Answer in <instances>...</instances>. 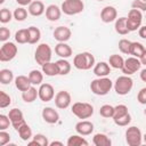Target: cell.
<instances>
[{
    "label": "cell",
    "mask_w": 146,
    "mask_h": 146,
    "mask_svg": "<svg viewBox=\"0 0 146 146\" xmlns=\"http://www.w3.org/2000/svg\"><path fill=\"white\" fill-rule=\"evenodd\" d=\"M113 83L114 82L107 76L97 78L90 82V90L92 94H95L97 96H105L113 88Z\"/></svg>",
    "instance_id": "1"
},
{
    "label": "cell",
    "mask_w": 146,
    "mask_h": 146,
    "mask_svg": "<svg viewBox=\"0 0 146 146\" xmlns=\"http://www.w3.org/2000/svg\"><path fill=\"white\" fill-rule=\"evenodd\" d=\"M96 64L95 57L91 52L83 51L74 56L73 58V66L81 71H88L91 67H94Z\"/></svg>",
    "instance_id": "2"
},
{
    "label": "cell",
    "mask_w": 146,
    "mask_h": 146,
    "mask_svg": "<svg viewBox=\"0 0 146 146\" xmlns=\"http://www.w3.org/2000/svg\"><path fill=\"white\" fill-rule=\"evenodd\" d=\"M71 112L81 120H87L94 114V106L86 102H76L72 105Z\"/></svg>",
    "instance_id": "3"
},
{
    "label": "cell",
    "mask_w": 146,
    "mask_h": 146,
    "mask_svg": "<svg viewBox=\"0 0 146 146\" xmlns=\"http://www.w3.org/2000/svg\"><path fill=\"white\" fill-rule=\"evenodd\" d=\"M133 87V81L130 78V75H121L119 78H116L115 82L113 83V88L115 90V92L120 96H125L128 95L131 89Z\"/></svg>",
    "instance_id": "4"
},
{
    "label": "cell",
    "mask_w": 146,
    "mask_h": 146,
    "mask_svg": "<svg viewBox=\"0 0 146 146\" xmlns=\"http://www.w3.org/2000/svg\"><path fill=\"white\" fill-rule=\"evenodd\" d=\"M52 50L48 43H40L36 46L35 52H34V60L40 66L44 65L46 63H49L51 60Z\"/></svg>",
    "instance_id": "5"
},
{
    "label": "cell",
    "mask_w": 146,
    "mask_h": 146,
    "mask_svg": "<svg viewBox=\"0 0 146 146\" xmlns=\"http://www.w3.org/2000/svg\"><path fill=\"white\" fill-rule=\"evenodd\" d=\"M62 13L68 16L78 15L83 11L84 9V3L82 0H64L62 6H60Z\"/></svg>",
    "instance_id": "6"
},
{
    "label": "cell",
    "mask_w": 146,
    "mask_h": 146,
    "mask_svg": "<svg viewBox=\"0 0 146 146\" xmlns=\"http://www.w3.org/2000/svg\"><path fill=\"white\" fill-rule=\"evenodd\" d=\"M125 141L129 146H140L143 144V133L136 125L128 127L125 130Z\"/></svg>",
    "instance_id": "7"
},
{
    "label": "cell",
    "mask_w": 146,
    "mask_h": 146,
    "mask_svg": "<svg viewBox=\"0 0 146 146\" xmlns=\"http://www.w3.org/2000/svg\"><path fill=\"white\" fill-rule=\"evenodd\" d=\"M141 22H143L141 11L138 9H133V8L130 9V11L128 13V17H127V27L129 32L139 30V27L141 26Z\"/></svg>",
    "instance_id": "8"
},
{
    "label": "cell",
    "mask_w": 146,
    "mask_h": 146,
    "mask_svg": "<svg viewBox=\"0 0 146 146\" xmlns=\"http://www.w3.org/2000/svg\"><path fill=\"white\" fill-rule=\"evenodd\" d=\"M17 51H18V48L14 42H10V41L3 42V44L0 48V60L10 62L16 57Z\"/></svg>",
    "instance_id": "9"
},
{
    "label": "cell",
    "mask_w": 146,
    "mask_h": 146,
    "mask_svg": "<svg viewBox=\"0 0 146 146\" xmlns=\"http://www.w3.org/2000/svg\"><path fill=\"white\" fill-rule=\"evenodd\" d=\"M140 67H141L140 59L131 56V57H128L127 59H124V64H123V67L121 68V71L124 75H132L136 72H138L140 70Z\"/></svg>",
    "instance_id": "10"
},
{
    "label": "cell",
    "mask_w": 146,
    "mask_h": 146,
    "mask_svg": "<svg viewBox=\"0 0 146 146\" xmlns=\"http://www.w3.org/2000/svg\"><path fill=\"white\" fill-rule=\"evenodd\" d=\"M55 105L59 110H65L67 108L71 103H72V97L71 94L66 90H60L55 95Z\"/></svg>",
    "instance_id": "11"
},
{
    "label": "cell",
    "mask_w": 146,
    "mask_h": 146,
    "mask_svg": "<svg viewBox=\"0 0 146 146\" xmlns=\"http://www.w3.org/2000/svg\"><path fill=\"white\" fill-rule=\"evenodd\" d=\"M38 91L39 98L43 103H48L55 98V89L50 83H41Z\"/></svg>",
    "instance_id": "12"
},
{
    "label": "cell",
    "mask_w": 146,
    "mask_h": 146,
    "mask_svg": "<svg viewBox=\"0 0 146 146\" xmlns=\"http://www.w3.org/2000/svg\"><path fill=\"white\" fill-rule=\"evenodd\" d=\"M8 116H9V119H10V122H11L13 128H14L16 131H17L24 123H26V122H25V119H24L23 112H22L21 110H18V108H11V110L9 111Z\"/></svg>",
    "instance_id": "13"
},
{
    "label": "cell",
    "mask_w": 146,
    "mask_h": 146,
    "mask_svg": "<svg viewBox=\"0 0 146 146\" xmlns=\"http://www.w3.org/2000/svg\"><path fill=\"white\" fill-rule=\"evenodd\" d=\"M117 18V10L113 6H105L100 11V19L104 23H112L115 22Z\"/></svg>",
    "instance_id": "14"
},
{
    "label": "cell",
    "mask_w": 146,
    "mask_h": 146,
    "mask_svg": "<svg viewBox=\"0 0 146 146\" xmlns=\"http://www.w3.org/2000/svg\"><path fill=\"white\" fill-rule=\"evenodd\" d=\"M54 39L58 42H66L71 39L72 36V31L67 26H57L54 30Z\"/></svg>",
    "instance_id": "15"
},
{
    "label": "cell",
    "mask_w": 146,
    "mask_h": 146,
    "mask_svg": "<svg viewBox=\"0 0 146 146\" xmlns=\"http://www.w3.org/2000/svg\"><path fill=\"white\" fill-rule=\"evenodd\" d=\"M74 129H75L76 133H79L81 136H89L94 132L95 127H94L92 122H90L88 120H81L75 124Z\"/></svg>",
    "instance_id": "16"
},
{
    "label": "cell",
    "mask_w": 146,
    "mask_h": 146,
    "mask_svg": "<svg viewBox=\"0 0 146 146\" xmlns=\"http://www.w3.org/2000/svg\"><path fill=\"white\" fill-rule=\"evenodd\" d=\"M41 115H42L43 121L49 124H55L59 121V114L52 107H44L41 112Z\"/></svg>",
    "instance_id": "17"
},
{
    "label": "cell",
    "mask_w": 146,
    "mask_h": 146,
    "mask_svg": "<svg viewBox=\"0 0 146 146\" xmlns=\"http://www.w3.org/2000/svg\"><path fill=\"white\" fill-rule=\"evenodd\" d=\"M29 14L34 16V17H39L41 16L43 13H46V8H44V5L42 1L40 0H33L30 5H29Z\"/></svg>",
    "instance_id": "18"
},
{
    "label": "cell",
    "mask_w": 146,
    "mask_h": 146,
    "mask_svg": "<svg viewBox=\"0 0 146 146\" xmlns=\"http://www.w3.org/2000/svg\"><path fill=\"white\" fill-rule=\"evenodd\" d=\"M62 16V9L57 5H49L46 8V18L50 22H57Z\"/></svg>",
    "instance_id": "19"
},
{
    "label": "cell",
    "mask_w": 146,
    "mask_h": 146,
    "mask_svg": "<svg viewBox=\"0 0 146 146\" xmlns=\"http://www.w3.org/2000/svg\"><path fill=\"white\" fill-rule=\"evenodd\" d=\"M111 73V66L108 63L106 62H99L96 63L94 66V74L97 78H103V76H107Z\"/></svg>",
    "instance_id": "20"
},
{
    "label": "cell",
    "mask_w": 146,
    "mask_h": 146,
    "mask_svg": "<svg viewBox=\"0 0 146 146\" xmlns=\"http://www.w3.org/2000/svg\"><path fill=\"white\" fill-rule=\"evenodd\" d=\"M55 52L60 58H68L72 56V48L66 42H58L55 46Z\"/></svg>",
    "instance_id": "21"
},
{
    "label": "cell",
    "mask_w": 146,
    "mask_h": 146,
    "mask_svg": "<svg viewBox=\"0 0 146 146\" xmlns=\"http://www.w3.org/2000/svg\"><path fill=\"white\" fill-rule=\"evenodd\" d=\"M15 87L19 90V91H25V90H27L31 86H32V83H31V81H30V79H29V76H26V75H18V76H16L15 78Z\"/></svg>",
    "instance_id": "22"
},
{
    "label": "cell",
    "mask_w": 146,
    "mask_h": 146,
    "mask_svg": "<svg viewBox=\"0 0 146 146\" xmlns=\"http://www.w3.org/2000/svg\"><path fill=\"white\" fill-rule=\"evenodd\" d=\"M39 97V91L35 88V86H31L27 90L22 92V99L25 103H33Z\"/></svg>",
    "instance_id": "23"
},
{
    "label": "cell",
    "mask_w": 146,
    "mask_h": 146,
    "mask_svg": "<svg viewBox=\"0 0 146 146\" xmlns=\"http://www.w3.org/2000/svg\"><path fill=\"white\" fill-rule=\"evenodd\" d=\"M92 144L95 146H111L112 140L107 135L98 132L92 137Z\"/></svg>",
    "instance_id": "24"
},
{
    "label": "cell",
    "mask_w": 146,
    "mask_h": 146,
    "mask_svg": "<svg viewBox=\"0 0 146 146\" xmlns=\"http://www.w3.org/2000/svg\"><path fill=\"white\" fill-rule=\"evenodd\" d=\"M115 32L120 35H125L129 33V30L127 27V17H120L116 18L115 21V25H114Z\"/></svg>",
    "instance_id": "25"
},
{
    "label": "cell",
    "mask_w": 146,
    "mask_h": 146,
    "mask_svg": "<svg viewBox=\"0 0 146 146\" xmlns=\"http://www.w3.org/2000/svg\"><path fill=\"white\" fill-rule=\"evenodd\" d=\"M67 146H88L89 143L81 136V135H72L68 137L67 141H66Z\"/></svg>",
    "instance_id": "26"
},
{
    "label": "cell",
    "mask_w": 146,
    "mask_h": 146,
    "mask_svg": "<svg viewBox=\"0 0 146 146\" xmlns=\"http://www.w3.org/2000/svg\"><path fill=\"white\" fill-rule=\"evenodd\" d=\"M27 31H29V43L30 44L38 43L41 39V31L36 26H30L27 27Z\"/></svg>",
    "instance_id": "27"
},
{
    "label": "cell",
    "mask_w": 146,
    "mask_h": 146,
    "mask_svg": "<svg viewBox=\"0 0 146 146\" xmlns=\"http://www.w3.org/2000/svg\"><path fill=\"white\" fill-rule=\"evenodd\" d=\"M41 71H42L43 74L47 75V76H55V75H58V67H57L56 62H55V63H52V62L46 63L44 65L41 66Z\"/></svg>",
    "instance_id": "28"
},
{
    "label": "cell",
    "mask_w": 146,
    "mask_h": 146,
    "mask_svg": "<svg viewBox=\"0 0 146 146\" xmlns=\"http://www.w3.org/2000/svg\"><path fill=\"white\" fill-rule=\"evenodd\" d=\"M58 67V75H67L71 72V64L66 58H60L56 62Z\"/></svg>",
    "instance_id": "29"
},
{
    "label": "cell",
    "mask_w": 146,
    "mask_h": 146,
    "mask_svg": "<svg viewBox=\"0 0 146 146\" xmlns=\"http://www.w3.org/2000/svg\"><path fill=\"white\" fill-rule=\"evenodd\" d=\"M27 76H29L32 86H40L43 81V72L40 70H32Z\"/></svg>",
    "instance_id": "30"
},
{
    "label": "cell",
    "mask_w": 146,
    "mask_h": 146,
    "mask_svg": "<svg viewBox=\"0 0 146 146\" xmlns=\"http://www.w3.org/2000/svg\"><path fill=\"white\" fill-rule=\"evenodd\" d=\"M108 64L111 67L113 68H116V70H121L123 67V64H124V59L121 55H117V54H113L110 56L108 58Z\"/></svg>",
    "instance_id": "31"
},
{
    "label": "cell",
    "mask_w": 146,
    "mask_h": 146,
    "mask_svg": "<svg viewBox=\"0 0 146 146\" xmlns=\"http://www.w3.org/2000/svg\"><path fill=\"white\" fill-rule=\"evenodd\" d=\"M17 132H18L21 139L24 140V141H29V140H31L32 137H33L32 129L30 128V125H29L27 123H24V124L17 130Z\"/></svg>",
    "instance_id": "32"
},
{
    "label": "cell",
    "mask_w": 146,
    "mask_h": 146,
    "mask_svg": "<svg viewBox=\"0 0 146 146\" xmlns=\"http://www.w3.org/2000/svg\"><path fill=\"white\" fill-rule=\"evenodd\" d=\"M29 145H36V146H49L48 138L42 133H36L32 137L31 140L27 141Z\"/></svg>",
    "instance_id": "33"
},
{
    "label": "cell",
    "mask_w": 146,
    "mask_h": 146,
    "mask_svg": "<svg viewBox=\"0 0 146 146\" xmlns=\"http://www.w3.org/2000/svg\"><path fill=\"white\" fill-rule=\"evenodd\" d=\"M145 50H146V48L140 42H137V41L131 42V48H130V55L131 56L137 57V58H140Z\"/></svg>",
    "instance_id": "34"
},
{
    "label": "cell",
    "mask_w": 146,
    "mask_h": 146,
    "mask_svg": "<svg viewBox=\"0 0 146 146\" xmlns=\"http://www.w3.org/2000/svg\"><path fill=\"white\" fill-rule=\"evenodd\" d=\"M13 80H15V78H14V73L11 70L2 68L0 71V82L2 84H9L13 82Z\"/></svg>",
    "instance_id": "35"
},
{
    "label": "cell",
    "mask_w": 146,
    "mask_h": 146,
    "mask_svg": "<svg viewBox=\"0 0 146 146\" xmlns=\"http://www.w3.org/2000/svg\"><path fill=\"white\" fill-rule=\"evenodd\" d=\"M15 41L19 44L29 43V31L27 29H21L15 33Z\"/></svg>",
    "instance_id": "36"
},
{
    "label": "cell",
    "mask_w": 146,
    "mask_h": 146,
    "mask_svg": "<svg viewBox=\"0 0 146 146\" xmlns=\"http://www.w3.org/2000/svg\"><path fill=\"white\" fill-rule=\"evenodd\" d=\"M99 114L103 117H105V119H113V115H114V106H112L110 104H105V105L100 106Z\"/></svg>",
    "instance_id": "37"
},
{
    "label": "cell",
    "mask_w": 146,
    "mask_h": 146,
    "mask_svg": "<svg viewBox=\"0 0 146 146\" xmlns=\"http://www.w3.org/2000/svg\"><path fill=\"white\" fill-rule=\"evenodd\" d=\"M113 121H114V123H115L116 125H119V127H127V125H129L130 122H131V115H130V113H127V114L121 115V116H119V117H114Z\"/></svg>",
    "instance_id": "38"
},
{
    "label": "cell",
    "mask_w": 146,
    "mask_h": 146,
    "mask_svg": "<svg viewBox=\"0 0 146 146\" xmlns=\"http://www.w3.org/2000/svg\"><path fill=\"white\" fill-rule=\"evenodd\" d=\"M27 11L29 10H26L24 7H17L15 10H14V18L17 21V22H23V21H25L26 19V17H27Z\"/></svg>",
    "instance_id": "39"
},
{
    "label": "cell",
    "mask_w": 146,
    "mask_h": 146,
    "mask_svg": "<svg viewBox=\"0 0 146 146\" xmlns=\"http://www.w3.org/2000/svg\"><path fill=\"white\" fill-rule=\"evenodd\" d=\"M119 50L124 55H130V48H131V41L128 39H121L119 41Z\"/></svg>",
    "instance_id": "40"
},
{
    "label": "cell",
    "mask_w": 146,
    "mask_h": 146,
    "mask_svg": "<svg viewBox=\"0 0 146 146\" xmlns=\"http://www.w3.org/2000/svg\"><path fill=\"white\" fill-rule=\"evenodd\" d=\"M14 17V14L8 9V8H2L0 10V22L2 24H7L9 23Z\"/></svg>",
    "instance_id": "41"
},
{
    "label": "cell",
    "mask_w": 146,
    "mask_h": 146,
    "mask_svg": "<svg viewBox=\"0 0 146 146\" xmlns=\"http://www.w3.org/2000/svg\"><path fill=\"white\" fill-rule=\"evenodd\" d=\"M11 104V98L5 91H0V107L6 108Z\"/></svg>",
    "instance_id": "42"
},
{
    "label": "cell",
    "mask_w": 146,
    "mask_h": 146,
    "mask_svg": "<svg viewBox=\"0 0 146 146\" xmlns=\"http://www.w3.org/2000/svg\"><path fill=\"white\" fill-rule=\"evenodd\" d=\"M127 113H129L128 107L124 104H119V105L114 106V115H113V119L114 117H119L121 115H124Z\"/></svg>",
    "instance_id": "43"
},
{
    "label": "cell",
    "mask_w": 146,
    "mask_h": 146,
    "mask_svg": "<svg viewBox=\"0 0 146 146\" xmlns=\"http://www.w3.org/2000/svg\"><path fill=\"white\" fill-rule=\"evenodd\" d=\"M10 124H11V122H10L9 116L8 115H5V114H1L0 115V130L8 129Z\"/></svg>",
    "instance_id": "44"
},
{
    "label": "cell",
    "mask_w": 146,
    "mask_h": 146,
    "mask_svg": "<svg viewBox=\"0 0 146 146\" xmlns=\"http://www.w3.org/2000/svg\"><path fill=\"white\" fill-rule=\"evenodd\" d=\"M131 7L133 9H138L140 11H146V1L143 0H133L131 3Z\"/></svg>",
    "instance_id": "45"
},
{
    "label": "cell",
    "mask_w": 146,
    "mask_h": 146,
    "mask_svg": "<svg viewBox=\"0 0 146 146\" xmlns=\"http://www.w3.org/2000/svg\"><path fill=\"white\" fill-rule=\"evenodd\" d=\"M10 141V135L6 130H0V146H5Z\"/></svg>",
    "instance_id": "46"
},
{
    "label": "cell",
    "mask_w": 146,
    "mask_h": 146,
    "mask_svg": "<svg viewBox=\"0 0 146 146\" xmlns=\"http://www.w3.org/2000/svg\"><path fill=\"white\" fill-rule=\"evenodd\" d=\"M9 36H10V30L7 29V27H5V26H2L0 29V41L7 42V40L9 39Z\"/></svg>",
    "instance_id": "47"
},
{
    "label": "cell",
    "mask_w": 146,
    "mask_h": 146,
    "mask_svg": "<svg viewBox=\"0 0 146 146\" xmlns=\"http://www.w3.org/2000/svg\"><path fill=\"white\" fill-rule=\"evenodd\" d=\"M137 100H138L139 104H141V105H146V87H145V88H141V89L138 91Z\"/></svg>",
    "instance_id": "48"
},
{
    "label": "cell",
    "mask_w": 146,
    "mask_h": 146,
    "mask_svg": "<svg viewBox=\"0 0 146 146\" xmlns=\"http://www.w3.org/2000/svg\"><path fill=\"white\" fill-rule=\"evenodd\" d=\"M138 34H139V36H140L141 39H145V40H146V25H143V26L139 27Z\"/></svg>",
    "instance_id": "49"
},
{
    "label": "cell",
    "mask_w": 146,
    "mask_h": 146,
    "mask_svg": "<svg viewBox=\"0 0 146 146\" xmlns=\"http://www.w3.org/2000/svg\"><path fill=\"white\" fill-rule=\"evenodd\" d=\"M32 1H33V0H16V2H17L19 6H22V7H24V6H29Z\"/></svg>",
    "instance_id": "50"
},
{
    "label": "cell",
    "mask_w": 146,
    "mask_h": 146,
    "mask_svg": "<svg viewBox=\"0 0 146 146\" xmlns=\"http://www.w3.org/2000/svg\"><path fill=\"white\" fill-rule=\"evenodd\" d=\"M139 76H140V80H141L143 82H146V67H145V68H143V70L140 71Z\"/></svg>",
    "instance_id": "51"
},
{
    "label": "cell",
    "mask_w": 146,
    "mask_h": 146,
    "mask_svg": "<svg viewBox=\"0 0 146 146\" xmlns=\"http://www.w3.org/2000/svg\"><path fill=\"white\" fill-rule=\"evenodd\" d=\"M139 59H140V63H141V65H145V66H146V50L144 51V54L141 55V57H140Z\"/></svg>",
    "instance_id": "52"
},
{
    "label": "cell",
    "mask_w": 146,
    "mask_h": 146,
    "mask_svg": "<svg viewBox=\"0 0 146 146\" xmlns=\"http://www.w3.org/2000/svg\"><path fill=\"white\" fill-rule=\"evenodd\" d=\"M55 145H58V146H63L64 144L62 141H57V140H54L51 143H49V146H55Z\"/></svg>",
    "instance_id": "53"
},
{
    "label": "cell",
    "mask_w": 146,
    "mask_h": 146,
    "mask_svg": "<svg viewBox=\"0 0 146 146\" xmlns=\"http://www.w3.org/2000/svg\"><path fill=\"white\" fill-rule=\"evenodd\" d=\"M143 141L146 144V132H145V135H143Z\"/></svg>",
    "instance_id": "54"
},
{
    "label": "cell",
    "mask_w": 146,
    "mask_h": 146,
    "mask_svg": "<svg viewBox=\"0 0 146 146\" xmlns=\"http://www.w3.org/2000/svg\"><path fill=\"white\" fill-rule=\"evenodd\" d=\"M3 2H5V0H0V3H1V5H2Z\"/></svg>",
    "instance_id": "55"
},
{
    "label": "cell",
    "mask_w": 146,
    "mask_h": 146,
    "mask_svg": "<svg viewBox=\"0 0 146 146\" xmlns=\"http://www.w3.org/2000/svg\"><path fill=\"white\" fill-rule=\"evenodd\" d=\"M144 114H145V115H146V108H145V111H144Z\"/></svg>",
    "instance_id": "56"
},
{
    "label": "cell",
    "mask_w": 146,
    "mask_h": 146,
    "mask_svg": "<svg viewBox=\"0 0 146 146\" xmlns=\"http://www.w3.org/2000/svg\"><path fill=\"white\" fill-rule=\"evenodd\" d=\"M97 1H105V0H97Z\"/></svg>",
    "instance_id": "57"
},
{
    "label": "cell",
    "mask_w": 146,
    "mask_h": 146,
    "mask_svg": "<svg viewBox=\"0 0 146 146\" xmlns=\"http://www.w3.org/2000/svg\"><path fill=\"white\" fill-rule=\"evenodd\" d=\"M143 1H146V0H143Z\"/></svg>",
    "instance_id": "58"
},
{
    "label": "cell",
    "mask_w": 146,
    "mask_h": 146,
    "mask_svg": "<svg viewBox=\"0 0 146 146\" xmlns=\"http://www.w3.org/2000/svg\"><path fill=\"white\" fill-rule=\"evenodd\" d=\"M145 17H146V15H145Z\"/></svg>",
    "instance_id": "59"
}]
</instances>
